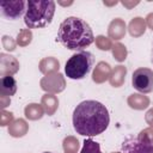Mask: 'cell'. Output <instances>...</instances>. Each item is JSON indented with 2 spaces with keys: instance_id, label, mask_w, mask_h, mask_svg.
I'll return each instance as SVG.
<instances>
[{
  "instance_id": "cell-6",
  "label": "cell",
  "mask_w": 153,
  "mask_h": 153,
  "mask_svg": "<svg viewBox=\"0 0 153 153\" xmlns=\"http://www.w3.org/2000/svg\"><path fill=\"white\" fill-rule=\"evenodd\" d=\"M133 87L141 93H149L153 91V71L149 68H137L131 76Z\"/></svg>"
},
{
  "instance_id": "cell-10",
  "label": "cell",
  "mask_w": 153,
  "mask_h": 153,
  "mask_svg": "<svg viewBox=\"0 0 153 153\" xmlns=\"http://www.w3.org/2000/svg\"><path fill=\"white\" fill-rule=\"evenodd\" d=\"M151 62L153 63V41H152V48H151Z\"/></svg>"
},
{
  "instance_id": "cell-11",
  "label": "cell",
  "mask_w": 153,
  "mask_h": 153,
  "mask_svg": "<svg viewBox=\"0 0 153 153\" xmlns=\"http://www.w3.org/2000/svg\"><path fill=\"white\" fill-rule=\"evenodd\" d=\"M43 153H51V152H43Z\"/></svg>"
},
{
  "instance_id": "cell-2",
  "label": "cell",
  "mask_w": 153,
  "mask_h": 153,
  "mask_svg": "<svg viewBox=\"0 0 153 153\" xmlns=\"http://www.w3.org/2000/svg\"><path fill=\"white\" fill-rule=\"evenodd\" d=\"M57 41L69 50L84 51L93 43L94 35L86 20L79 17H68L60 24Z\"/></svg>"
},
{
  "instance_id": "cell-5",
  "label": "cell",
  "mask_w": 153,
  "mask_h": 153,
  "mask_svg": "<svg viewBox=\"0 0 153 153\" xmlns=\"http://www.w3.org/2000/svg\"><path fill=\"white\" fill-rule=\"evenodd\" d=\"M123 153H153V140L143 131L135 136H128L122 142Z\"/></svg>"
},
{
  "instance_id": "cell-4",
  "label": "cell",
  "mask_w": 153,
  "mask_h": 153,
  "mask_svg": "<svg viewBox=\"0 0 153 153\" xmlns=\"http://www.w3.org/2000/svg\"><path fill=\"white\" fill-rule=\"evenodd\" d=\"M94 56L92 53L84 50L73 54L66 62L65 73L69 79L79 80L84 79L93 68Z\"/></svg>"
},
{
  "instance_id": "cell-9",
  "label": "cell",
  "mask_w": 153,
  "mask_h": 153,
  "mask_svg": "<svg viewBox=\"0 0 153 153\" xmlns=\"http://www.w3.org/2000/svg\"><path fill=\"white\" fill-rule=\"evenodd\" d=\"M80 153H102L100 145L98 142L93 141L92 139H86L84 141V145H82Z\"/></svg>"
},
{
  "instance_id": "cell-3",
  "label": "cell",
  "mask_w": 153,
  "mask_h": 153,
  "mask_svg": "<svg viewBox=\"0 0 153 153\" xmlns=\"http://www.w3.org/2000/svg\"><path fill=\"white\" fill-rule=\"evenodd\" d=\"M55 13V2L53 0H29L24 23L29 29H41L48 26Z\"/></svg>"
},
{
  "instance_id": "cell-1",
  "label": "cell",
  "mask_w": 153,
  "mask_h": 153,
  "mask_svg": "<svg viewBox=\"0 0 153 153\" xmlns=\"http://www.w3.org/2000/svg\"><path fill=\"white\" fill-rule=\"evenodd\" d=\"M110 123V115L105 105L97 100H84L73 111V128L84 136L102 134Z\"/></svg>"
},
{
  "instance_id": "cell-7",
  "label": "cell",
  "mask_w": 153,
  "mask_h": 153,
  "mask_svg": "<svg viewBox=\"0 0 153 153\" xmlns=\"http://www.w3.org/2000/svg\"><path fill=\"white\" fill-rule=\"evenodd\" d=\"M26 5H27V1H24V0H10V1H1L0 8L5 18L10 20H16L20 18L23 14L25 16Z\"/></svg>"
},
{
  "instance_id": "cell-8",
  "label": "cell",
  "mask_w": 153,
  "mask_h": 153,
  "mask_svg": "<svg viewBox=\"0 0 153 153\" xmlns=\"http://www.w3.org/2000/svg\"><path fill=\"white\" fill-rule=\"evenodd\" d=\"M0 88L4 96H13L17 92V81L12 75H4L0 79Z\"/></svg>"
}]
</instances>
